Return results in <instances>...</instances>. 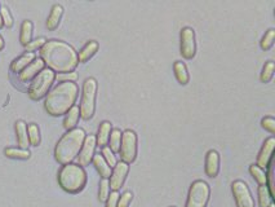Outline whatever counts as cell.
Returning a JSON list of instances; mask_svg holds the SVG:
<instances>
[{
    "mask_svg": "<svg viewBox=\"0 0 275 207\" xmlns=\"http://www.w3.org/2000/svg\"><path fill=\"white\" fill-rule=\"evenodd\" d=\"M40 58L48 69L58 74L73 73L79 64L78 52L70 44L55 39L47 40L41 47Z\"/></svg>",
    "mask_w": 275,
    "mask_h": 207,
    "instance_id": "cell-1",
    "label": "cell"
},
{
    "mask_svg": "<svg viewBox=\"0 0 275 207\" xmlns=\"http://www.w3.org/2000/svg\"><path fill=\"white\" fill-rule=\"evenodd\" d=\"M79 87L75 82H61L49 91L44 102V109L52 117L66 114L77 102Z\"/></svg>",
    "mask_w": 275,
    "mask_h": 207,
    "instance_id": "cell-2",
    "label": "cell"
},
{
    "mask_svg": "<svg viewBox=\"0 0 275 207\" xmlns=\"http://www.w3.org/2000/svg\"><path fill=\"white\" fill-rule=\"evenodd\" d=\"M85 131L83 128L77 127L67 131L60 140H58L57 145L55 148V158L60 164L65 166V164L71 163L74 159L77 158L79 154L80 149L84 142Z\"/></svg>",
    "mask_w": 275,
    "mask_h": 207,
    "instance_id": "cell-3",
    "label": "cell"
},
{
    "mask_svg": "<svg viewBox=\"0 0 275 207\" xmlns=\"http://www.w3.org/2000/svg\"><path fill=\"white\" fill-rule=\"evenodd\" d=\"M58 184L65 192L71 194L80 193L87 185V172L82 166L68 163L58 171Z\"/></svg>",
    "mask_w": 275,
    "mask_h": 207,
    "instance_id": "cell-4",
    "label": "cell"
},
{
    "mask_svg": "<svg viewBox=\"0 0 275 207\" xmlns=\"http://www.w3.org/2000/svg\"><path fill=\"white\" fill-rule=\"evenodd\" d=\"M55 79V71H52L48 68H44L31 82L30 87H29V97L34 101L41 100L43 97H45L49 93V90L52 87Z\"/></svg>",
    "mask_w": 275,
    "mask_h": 207,
    "instance_id": "cell-5",
    "label": "cell"
},
{
    "mask_svg": "<svg viewBox=\"0 0 275 207\" xmlns=\"http://www.w3.org/2000/svg\"><path fill=\"white\" fill-rule=\"evenodd\" d=\"M96 96H97V80L95 78H87L83 85L82 100L79 105L82 119L89 120L95 115Z\"/></svg>",
    "mask_w": 275,
    "mask_h": 207,
    "instance_id": "cell-6",
    "label": "cell"
},
{
    "mask_svg": "<svg viewBox=\"0 0 275 207\" xmlns=\"http://www.w3.org/2000/svg\"><path fill=\"white\" fill-rule=\"evenodd\" d=\"M211 189L204 180H195L189 189L185 207H207L210 201Z\"/></svg>",
    "mask_w": 275,
    "mask_h": 207,
    "instance_id": "cell-7",
    "label": "cell"
},
{
    "mask_svg": "<svg viewBox=\"0 0 275 207\" xmlns=\"http://www.w3.org/2000/svg\"><path fill=\"white\" fill-rule=\"evenodd\" d=\"M120 159L126 163H132L137 158V135L132 130H126L122 134L119 149Z\"/></svg>",
    "mask_w": 275,
    "mask_h": 207,
    "instance_id": "cell-8",
    "label": "cell"
},
{
    "mask_svg": "<svg viewBox=\"0 0 275 207\" xmlns=\"http://www.w3.org/2000/svg\"><path fill=\"white\" fill-rule=\"evenodd\" d=\"M180 53L186 60H193L196 55V39L194 29L182 28L180 33Z\"/></svg>",
    "mask_w": 275,
    "mask_h": 207,
    "instance_id": "cell-9",
    "label": "cell"
},
{
    "mask_svg": "<svg viewBox=\"0 0 275 207\" xmlns=\"http://www.w3.org/2000/svg\"><path fill=\"white\" fill-rule=\"evenodd\" d=\"M232 192L237 207H255V198L243 180H235L232 184Z\"/></svg>",
    "mask_w": 275,
    "mask_h": 207,
    "instance_id": "cell-10",
    "label": "cell"
},
{
    "mask_svg": "<svg viewBox=\"0 0 275 207\" xmlns=\"http://www.w3.org/2000/svg\"><path fill=\"white\" fill-rule=\"evenodd\" d=\"M129 172V164L126 162H118L115 164V167L111 171V176L109 177L110 183V189H112L114 192H118L123 187L124 181L127 179V175Z\"/></svg>",
    "mask_w": 275,
    "mask_h": 207,
    "instance_id": "cell-11",
    "label": "cell"
},
{
    "mask_svg": "<svg viewBox=\"0 0 275 207\" xmlns=\"http://www.w3.org/2000/svg\"><path fill=\"white\" fill-rule=\"evenodd\" d=\"M96 147H97V144H96L95 135H87L84 142H83L82 149H80L79 154H78L77 157L78 164H79V166L82 167L88 166V164L92 162L93 155H95L96 152Z\"/></svg>",
    "mask_w": 275,
    "mask_h": 207,
    "instance_id": "cell-12",
    "label": "cell"
},
{
    "mask_svg": "<svg viewBox=\"0 0 275 207\" xmlns=\"http://www.w3.org/2000/svg\"><path fill=\"white\" fill-rule=\"evenodd\" d=\"M275 148V139L274 137H269V139L265 140L264 145H262L261 150H260L259 155H257V166L261 167V169L266 170L269 166L270 161L272 158V152H274Z\"/></svg>",
    "mask_w": 275,
    "mask_h": 207,
    "instance_id": "cell-13",
    "label": "cell"
},
{
    "mask_svg": "<svg viewBox=\"0 0 275 207\" xmlns=\"http://www.w3.org/2000/svg\"><path fill=\"white\" fill-rule=\"evenodd\" d=\"M205 175L210 177H216L220 172V154L215 149H211L205 155Z\"/></svg>",
    "mask_w": 275,
    "mask_h": 207,
    "instance_id": "cell-14",
    "label": "cell"
},
{
    "mask_svg": "<svg viewBox=\"0 0 275 207\" xmlns=\"http://www.w3.org/2000/svg\"><path fill=\"white\" fill-rule=\"evenodd\" d=\"M44 66L45 65H44L41 58H35V60H34L33 63L28 66V68L25 69V70H22L21 73L18 74L19 80H21V82H30L31 79H34V78H35V76L38 75L41 70H43Z\"/></svg>",
    "mask_w": 275,
    "mask_h": 207,
    "instance_id": "cell-15",
    "label": "cell"
},
{
    "mask_svg": "<svg viewBox=\"0 0 275 207\" xmlns=\"http://www.w3.org/2000/svg\"><path fill=\"white\" fill-rule=\"evenodd\" d=\"M112 131V125L109 120H104V122L100 123V127H98V132L96 135V144L97 147H107L110 139V134Z\"/></svg>",
    "mask_w": 275,
    "mask_h": 207,
    "instance_id": "cell-16",
    "label": "cell"
},
{
    "mask_svg": "<svg viewBox=\"0 0 275 207\" xmlns=\"http://www.w3.org/2000/svg\"><path fill=\"white\" fill-rule=\"evenodd\" d=\"M14 128H16V136L18 147L21 148V149H28V148L30 147L28 135V125H26L24 120H17Z\"/></svg>",
    "mask_w": 275,
    "mask_h": 207,
    "instance_id": "cell-17",
    "label": "cell"
},
{
    "mask_svg": "<svg viewBox=\"0 0 275 207\" xmlns=\"http://www.w3.org/2000/svg\"><path fill=\"white\" fill-rule=\"evenodd\" d=\"M34 60H35V53L26 52V53L19 56L18 58H16V60L11 64V70L13 71V73L19 74L22 70H25V69L28 68V66L30 65Z\"/></svg>",
    "mask_w": 275,
    "mask_h": 207,
    "instance_id": "cell-18",
    "label": "cell"
},
{
    "mask_svg": "<svg viewBox=\"0 0 275 207\" xmlns=\"http://www.w3.org/2000/svg\"><path fill=\"white\" fill-rule=\"evenodd\" d=\"M63 16V8L60 4H55L51 9V13H49L48 19H47V29L51 31L56 30L60 25L61 18Z\"/></svg>",
    "mask_w": 275,
    "mask_h": 207,
    "instance_id": "cell-19",
    "label": "cell"
},
{
    "mask_svg": "<svg viewBox=\"0 0 275 207\" xmlns=\"http://www.w3.org/2000/svg\"><path fill=\"white\" fill-rule=\"evenodd\" d=\"M92 163L93 166L96 167V170H97L98 175L101 176V179H109V177L111 176L112 170L110 169V166L106 163V161H105L104 157H102L101 154L93 155Z\"/></svg>",
    "mask_w": 275,
    "mask_h": 207,
    "instance_id": "cell-20",
    "label": "cell"
},
{
    "mask_svg": "<svg viewBox=\"0 0 275 207\" xmlns=\"http://www.w3.org/2000/svg\"><path fill=\"white\" fill-rule=\"evenodd\" d=\"M80 118V110L79 107L77 105H74L67 113H66L65 120H63V128H65L66 131H71L74 128H77L78 122H79Z\"/></svg>",
    "mask_w": 275,
    "mask_h": 207,
    "instance_id": "cell-21",
    "label": "cell"
},
{
    "mask_svg": "<svg viewBox=\"0 0 275 207\" xmlns=\"http://www.w3.org/2000/svg\"><path fill=\"white\" fill-rule=\"evenodd\" d=\"M98 51V43L96 40H89L84 47L82 48V51L78 53V60L79 63L85 64L87 61H89L93 56L97 53Z\"/></svg>",
    "mask_w": 275,
    "mask_h": 207,
    "instance_id": "cell-22",
    "label": "cell"
},
{
    "mask_svg": "<svg viewBox=\"0 0 275 207\" xmlns=\"http://www.w3.org/2000/svg\"><path fill=\"white\" fill-rule=\"evenodd\" d=\"M173 71L174 75H176V79L178 80L180 85H188L189 80H190V75H189L188 68H186L185 64L181 63V61H176V63L173 64Z\"/></svg>",
    "mask_w": 275,
    "mask_h": 207,
    "instance_id": "cell-23",
    "label": "cell"
},
{
    "mask_svg": "<svg viewBox=\"0 0 275 207\" xmlns=\"http://www.w3.org/2000/svg\"><path fill=\"white\" fill-rule=\"evenodd\" d=\"M33 39V22L25 19L21 25V33H19V42L24 47L28 46Z\"/></svg>",
    "mask_w": 275,
    "mask_h": 207,
    "instance_id": "cell-24",
    "label": "cell"
},
{
    "mask_svg": "<svg viewBox=\"0 0 275 207\" xmlns=\"http://www.w3.org/2000/svg\"><path fill=\"white\" fill-rule=\"evenodd\" d=\"M4 155L12 159H29L31 153L28 149H21V148H6Z\"/></svg>",
    "mask_w": 275,
    "mask_h": 207,
    "instance_id": "cell-25",
    "label": "cell"
},
{
    "mask_svg": "<svg viewBox=\"0 0 275 207\" xmlns=\"http://www.w3.org/2000/svg\"><path fill=\"white\" fill-rule=\"evenodd\" d=\"M249 174L256 180L259 185H266V170L261 169L257 164H251L249 166Z\"/></svg>",
    "mask_w": 275,
    "mask_h": 207,
    "instance_id": "cell-26",
    "label": "cell"
},
{
    "mask_svg": "<svg viewBox=\"0 0 275 207\" xmlns=\"http://www.w3.org/2000/svg\"><path fill=\"white\" fill-rule=\"evenodd\" d=\"M257 194H259V203L260 207H269L270 204L274 203V199L270 196L269 189H267L266 185H260L259 191H257Z\"/></svg>",
    "mask_w": 275,
    "mask_h": 207,
    "instance_id": "cell-27",
    "label": "cell"
},
{
    "mask_svg": "<svg viewBox=\"0 0 275 207\" xmlns=\"http://www.w3.org/2000/svg\"><path fill=\"white\" fill-rule=\"evenodd\" d=\"M28 135H29V142L33 147H38L40 145V130H39L38 125L31 123L28 126Z\"/></svg>",
    "mask_w": 275,
    "mask_h": 207,
    "instance_id": "cell-28",
    "label": "cell"
},
{
    "mask_svg": "<svg viewBox=\"0 0 275 207\" xmlns=\"http://www.w3.org/2000/svg\"><path fill=\"white\" fill-rule=\"evenodd\" d=\"M122 134L123 132L120 131L119 128H114L111 131V134H110V139H109V142H110V150H111L112 153H119V149H120V141H122Z\"/></svg>",
    "mask_w": 275,
    "mask_h": 207,
    "instance_id": "cell-29",
    "label": "cell"
},
{
    "mask_svg": "<svg viewBox=\"0 0 275 207\" xmlns=\"http://www.w3.org/2000/svg\"><path fill=\"white\" fill-rule=\"evenodd\" d=\"M274 70H275V65L272 61H267L264 65L261 71V75H260V79H261L262 83H269L270 80L272 79L274 76Z\"/></svg>",
    "mask_w": 275,
    "mask_h": 207,
    "instance_id": "cell-30",
    "label": "cell"
},
{
    "mask_svg": "<svg viewBox=\"0 0 275 207\" xmlns=\"http://www.w3.org/2000/svg\"><path fill=\"white\" fill-rule=\"evenodd\" d=\"M275 40V30L274 29H270L265 33V35L262 36L261 42H260V46H261L262 51H269L272 46H274Z\"/></svg>",
    "mask_w": 275,
    "mask_h": 207,
    "instance_id": "cell-31",
    "label": "cell"
},
{
    "mask_svg": "<svg viewBox=\"0 0 275 207\" xmlns=\"http://www.w3.org/2000/svg\"><path fill=\"white\" fill-rule=\"evenodd\" d=\"M109 194H110L109 179H101V181H100V188H98V199H100V202H106Z\"/></svg>",
    "mask_w": 275,
    "mask_h": 207,
    "instance_id": "cell-32",
    "label": "cell"
},
{
    "mask_svg": "<svg viewBox=\"0 0 275 207\" xmlns=\"http://www.w3.org/2000/svg\"><path fill=\"white\" fill-rule=\"evenodd\" d=\"M101 155L104 157V159L106 161V163L110 166V169H111V170L114 169L115 164H117L118 162H117V158H115V154L111 152V150H110L109 147L102 148Z\"/></svg>",
    "mask_w": 275,
    "mask_h": 207,
    "instance_id": "cell-33",
    "label": "cell"
},
{
    "mask_svg": "<svg viewBox=\"0 0 275 207\" xmlns=\"http://www.w3.org/2000/svg\"><path fill=\"white\" fill-rule=\"evenodd\" d=\"M0 14H2V21H3V26L6 28H12L13 26V17H12L11 12L7 7H0Z\"/></svg>",
    "mask_w": 275,
    "mask_h": 207,
    "instance_id": "cell-34",
    "label": "cell"
},
{
    "mask_svg": "<svg viewBox=\"0 0 275 207\" xmlns=\"http://www.w3.org/2000/svg\"><path fill=\"white\" fill-rule=\"evenodd\" d=\"M45 43H47L45 38H36L35 40H31L28 46L25 47V49H26V52H31V53H34V51L40 49Z\"/></svg>",
    "mask_w": 275,
    "mask_h": 207,
    "instance_id": "cell-35",
    "label": "cell"
},
{
    "mask_svg": "<svg viewBox=\"0 0 275 207\" xmlns=\"http://www.w3.org/2000/svg\"><path fill=\"white\" fill-rule=\"evenodd\" d=\"M261 126L265 131L270 132L271 135L275 134V119L272 117H265L262 118Z\"/></svg>",
    "mask_w": 275,
    "mask_h": 207,
    "instance_id": "cell-36",
    "label": "cell"
},
{
    "mask_svg": "<svg viewBox=\"0 0 275 207\" xmlns=\"http://www.w3.org/2000/svg\"><path fill=\"white\" fill-rule=\"evenodd\" d=\"M132 199H133V194L132 192L127 191L119 197V201H118V207H129Z\"/></svg>",
    "mask_w": 275,
    "mask_h": 207,
    "instance_id": "cell-37",
    "label": "cell"
},
{
    "mask_svg": "<svg viewBox=\"0 0 275 207\" xmlns=\"http://www.w3.org/2000/svg\"><path fill=\"white\" fill-rule=\"evenodd\" d=\"M119 197H120L119 192L112 191L111 193L109 194V197H107L105 207H118V201H119Z\"/></svg>",
    "mask_w": 275,
    "mask_h": 207,
    "instance_id": "cell-38",
    "label": "cell"
},
{
    "mask_svg": "<svg viewBox=\"0 0 275 207\" xmlns=\"http://www.w3.org/2000/svg\"><path fill=\"white\" fill-rule=\"evenodd\" d=\"M77 78H78V75L75 73L58 74V75H56V79H58L60 82H75Z\"/></svg>",
    "mask_w": 275,
    "mask_h": 207,
    "instance_id": "cell-39",
    "label": "cell"
},
{
    "mask_svg": "<svg viewBox=\"0 0 275 207\" xmlns=\"http://www.w3.org/2000/svg\"><path fill=\"white\" fill-rule=\"evenodd\" d=\"M3 48H4V39H3V36L0 35V51H2Z\"/></svg>",
    "mask_w": 275,
    "mask_h": 207,
    "instance_id": "cell-40",
    "label": "cell"
},
{
    "mask_svg": "<svg viewBox=\"0 0 275 207\" xmlns=\"http://www.w3.org/2000/svg\"><path fill=\"white\" fill-rule=\"evenodd\" d=\"M3 28V21H2V14H0V29Z\"/></svg>",
    "mask_w": 275,
    "mask_h": 207,
    "instance_id": "cell-41",
    "label": "cell"
},
{
    "mask_svg": "<svg viewBox=\"0 0 275 207\" xmlns=\"http://www.w3.org/2000/svg\"><path fill=\"white\" fill-rule=\"evenodd\" d=\"M269 207H275V204H274V203H271Z\"/></svg>",
    "mask_w": 275,
    "mask_h": 207,
    "instance_id": "cell-42",
    "label": "cell"
},
{
    "mask_svg": "<svg viewBox=\"0 0 275 207\" xmlns=\"http://www.w3.org/2000/svg\"><path fill=\"white\" fill-rule=\"evenodd\" d=\"M171 207H176V206H171Z\"/></svg>",
    "mask_w": 275,
    "mask_h": 207,
    "instance_id": "cell-43",
    "label": "cell"
}]
</instances>
